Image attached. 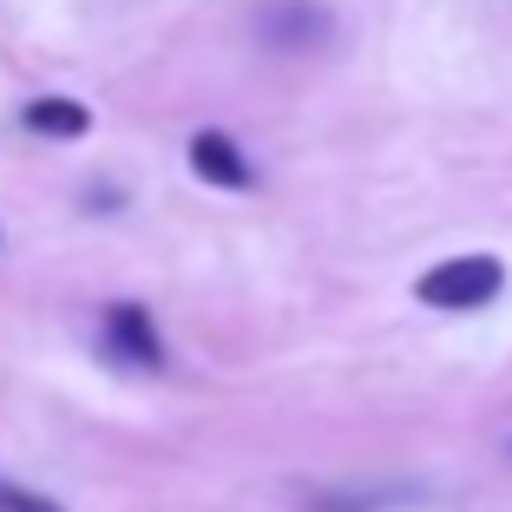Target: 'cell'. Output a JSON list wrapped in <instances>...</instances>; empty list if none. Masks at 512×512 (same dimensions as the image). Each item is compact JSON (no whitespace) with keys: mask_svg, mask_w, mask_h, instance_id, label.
<instances>
[{"mask_svg":"<svg viewBox=\"0 0 512 512\" xmlns=\"http://www.w3.org/2000/svg\"><path fill=\"white\" fill-rule=\"evenodd\" d=\"M0 512H66V506H60V499H46V493H33V486L0 480Z\"/></svg>","mask_w":512,"mask_h":512,"instance_id":"5b68a950","label":"cell"},{"mask_svg":"<svg viewBox=\"0 0 512 512\" xmlns=\"http://www.w3.org/2000/svg\"><path fill=\"white\" fill-rule=\"evenodd\" d=\"M506 289V263L486 250L473 256H447V263H434V270L414 283V296L427 302V309H486V302Z\"/></svg>","mask_w":512,"mask_h":512,"instance_id":"6da1fadb","label":"cell"},{"mask_svg":"<svg viewBox=\"0 0 512 512\" xmlns=\"http://www.w3.org/2000/svg\"><path fill=\"white\" fill-rule=\"evenodd\" d=\"M106 342L112 355H125L138 368H165V342H158V329H151V316L138 302H112L106 309Z\"/></svg>","mask_w":512,"mask_h":512,"instance_id":"7a4b0ae2","label":"cell"},{"mask_svg":"<svg viewBox=\"0 0 512 512\" xmlns=\"http://www.w3.org/2000/svg\"><path fill=\"white\" fill-rule=\"evenodd\" d=\"M191 171L204 184H224V191H243V184H250V158H243L237 138H224V132H197L191 138Z\"/></svg>","mask_w":512,"mask_h":512,"instance_id":"3957f363","label":"cell"},{"mask_svg":"<svg viewBox=\"0 0 512 512\" xmlns=\"http://www.w3.org/2000/svg\"><path fill=\"white\" fill-rule=\"evenodd\" d=\"M20 125L40 138H86L92 132V112L79 106V99H33L27 112H20Z\"/></svg>","mask_w":512,"mask_h":512,"instance_id":"277c9868","label":"cell"}]
</instances>
